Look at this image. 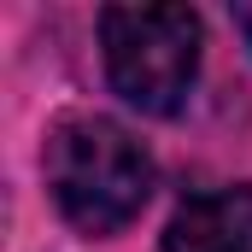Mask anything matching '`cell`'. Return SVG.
Wrapping results in <instances>:
<instances>
[{"label":"cell","instance_id":"obj_1","mask_svg":"<svg viewBox=\"0 0 252 252\" xmlns=\"http://www.w3.org/2000/svg\"><path fill=\"white\" fill-rule=\"evenodd\" d=\"M47 188L70 229L82 235H118L141 217L153 193V153L118 118L82 112L47 135Z\"/></svg>","mask_w":252,"mask_h":252},{"label":"cell","instance_id":"obj_2","mask_svg":"<svg viewBox=\"0 0 252 252\" xmlns=\"http://www.w3.org/2000/svg\"><path fill=\"white\" fill-rule=\"evenodd\" d=\"M106 76L135 112L176 118L199 76V12L188 6H106L100 12Z\"/></svg>","mask_w":252,"mask_h":252},{"label":"cell","instance_id":"obj_3","mask_svg":"<svg viewBox=\"0 0 252 252\" xmlns=\"http://www.w3.org/2000/svg\"><path fill=\"white\" fill-rule=\"evenodd\" d=\"M164 252H252V188H205L164 223Z\"/></svg>","mask_w":252,"mask_h":252},{"label":"cell","instance_id":"obj_4","mask_svg":"<svg viewBox=\"0 0 252 252\" xmlns=\"http://www.w3.org/2000/svg\"><path fill=\"white\" fill-rule=\"evenodd\" d=\"M235 30H241V41L252 47V0H241V6H235Z\"/></svg>","mask_w":252,"mask_h":252}]
</instances>
